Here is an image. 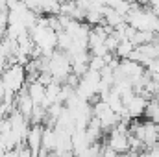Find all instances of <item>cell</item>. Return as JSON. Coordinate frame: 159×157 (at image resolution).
I'll return each instance as SVG.
<instances>
[{"instance_id": "6", "label": "cell", "mask_w": 159, "mask_h": 157, "mask_svg": "<svg viewBox=\"0 0 159 157\" xmlns=\"http://www.w3.org/2000/svg\"><path fill=\"white\" fill-rule=\"evenodd\" d=\"M135 48H137V46H135L129 39H124V41L119 43V46H117V50H115V56H117L119 59H128Z\"/></svg>"}, {"instance_id": "1", "label": "cell", "mask_w": 159, "mask_h": 157, "mask_svg": "<svg viewBox=\"0 0 159 157\" xmlns=\"http://www.w3.org/2000/svg\"><path fill=\"white\" fill-rule=\"evenodd\" d=\"M0 76H2L4 83H6L7 94H17V92H20V91L26 87V83H28V79H26V69H24V65H19V63L7 65V67L0 72Z\"/></svg>"}, {"instance_id": "3", "label": "cell", "mask_w": 159, "mask_h": 157, "mask_svg": "<svg viewBox=\"0 0 159 157\" xmlns=\"http://www.w3.org/2000/svg\"><path fill=\"white\" fill-rule=\"evenodd\" d=\"M15 109L19 111V113H22L24 117H32V113H34V109H35V102L32 100V96L28 94V91H26V87L20 91V92H17L15 94Z\"/></svg>"}, {"instance_id": "5", "label": "cell", "mask_w": 159, "mask_h": 157, "mask_svg": "<svg viewBox=\"0 0 159 157\" xmlns=\"http://www.w3.org/2000/svg\"><path fill=\"white\" fill-rule=\"evenodd\" d=\"M56 148H57V131H56V128L44 126V131H43V150L56 152Z\"/></svg>"}, {"instance_id": "10", "label": "cell", "mask_w": 159, "mask_h": 157, "mask_svg": "<svg viewBox=\"0 0 159 157\" xmlns=\"http://www.w3.org/2000/svg\"><path fill=\"white\" fill-rule=\"evenodd\" d=\"M150 7L159 15V0H150Z\"/></svg>"}, {"instance_id": "2", "label": "cell", "mask_w": 159, "mask_h": 157, "mask_svg": "<svg viewBox=\"0 0 159 157\" xmlns=\"http://www.w3.org/2000/svg\"><path fill=\"white\" fill-rule=\"evenodd\" d=\"M43 131H44V126L43 124H32L28 135H26V146L35 154V157H39L41 150H43Z\"/></svg>"}, {"instance_id": "9", "label": "cell", "mask_w": 159, "mask_h": 157, "mask_svg": "<svg viewBox=\"0 0 159 157\" xmlns=\"http://www.w3.org/2000/svg\"><path fill=\"white\" fill-rule=\"evenodd\" d=\"M6 94H7V89H6V83H4V79L0 76V100H4Z\"/></svg>"}, {"instance_id": "11", "label": "cell", "mask_w": 159, "mask_h": 157, "mask_svg": "<svg viewBox=\"0 0 159 157\" xmlns=\"http://www.w3.org/2000/svg\"><path fill=\"white\" fill-rule=\"evenodd\" d=\"M119 157H133V155H131V154L128 152V154H119Z\"/></svg>"}, {"instance_id": "4", "label": "cell", "mask_w": 159, "mask_h": 157, "mask_svg": "<svg viewBox=\"0 0 159 157\" xmlns=\"http://www.w3.org/2000/svg\"><path fill=\"white\" fill-rule=\"evenodd\" d=\"M26 91H28V94L32 96V100L35 102V105H43V104H44V98H46V85H43L39 79H37V81H32V83H26Z\"/></svg>"}, {"instance_id": "8", "label": "cell", "mask_w": 159, "mask_h": 157, "mask_svg": "<svg viewBox=\"0 0 159 157\" xmlns=\"http://www.w3.org/2000/svg\"><path fill=\"white\" fill-rule=\"evenodd\" d=\"M32 11H35V13H39L41 11V4H43V0H22Z\"/></svg>"}, {"instance_id": "7", "label": "cell", "mask_w": 159, "mask_h": 157, "mask_svg": "<svg viewBox=\"0 0 159 157\" xmlns=\"http://www.w3.org/2000/svg\"><path fill=\"white\" fill-rule=\"evenodd\" d=\"M17 157H35V154H34L26 144H22V146L17 148Z\"/></svg>"}]
</instances>
